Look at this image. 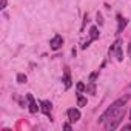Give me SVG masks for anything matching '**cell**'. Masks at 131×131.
I'll return each mask as SVG.
<instances>
[{"instance_id": "cell-1", "label": "cell", "mask_w": 131, "mask_h": 131, "mask_svg": "<svg viewBox=\"0 0 131 131\" xmlns=\"http://www.w3.org/2000/svg\"><path fill=\"white\" fill-rule=\"evenodd\" d=\"M129 100V96L128 94H125L123 97H120V99H117V100H114L113 103H111V106L100 116V119H99V123H105L108 119H113V117H116L117 114H120L122 111H125V105H126V102Z\"/></svg>"}, {"instance_id": "cell-2", "label": "cell", "mask_w": 131, "mask_h": 131, "mask_svg": "<svg viewBox=\"0 0 131 131\" xmlns=\"http://www.w3.org/2000/svg\"><path fill=\"white\" fill-rule=\"evenodd\" d=\"M110 56L116 57L119 62L123 60V54H122V40H120V39H117V40L111 45V48H110Z\"/></svg>"}, {"instance_id": "cell-3", "label": "cell", "mask_w": 131, "mask_h": 131, "mask_svg": "<svg viewBox=\"0 0 131 131\" xmlns=\"http://www.w3.org/2000/svg\"><path fill=\"white\" fill-rule=\"evenodd\" d=\"M123 116H125V111H122L120 114H117V116L113 117V119H108V120L105 122V129H116V128L119 126V123L122 122Z\"/></svg>"}, {"instance_id": "cell-4", "label": "cell", "mask_w": 131, "mask_h": 131, "mask_svg": "<svg viewBox=\"0 0 131 131\" xmlns=\"http://www.w3.org/2000/svg\"><path fill=\"white\" fill-rule=\"evenodd\" d=\"M49 45H51V49H54V51H57L59 48H62V45H63V39H62V36H54V37L51 39Z\"/></svg>"}, {"instance_id": "cell-5", "label": "cell", "mask_w": 131, "mask_h": 131, "mask_svg": "<svg viewBox=\"0 0 131 131\" xmlns=\"http://www.w3.org/2000/svg\"><path fill=\"white\" fill-rule=\"evenodd\" d=\"M68 119H70L71 122H77V120L80 119V111H79V110H76V108L68 110Z\"/></svg>"}, {"instance_id": "cell-6", "label": "cell", "mask_w": 131, "mask_h": 131, "mask_svg": "<svg viewBox=\"0 0 131 131\" xmlns=\"http://www.w3.org/2000/svg\"><path fill=\"white\" fill-rule=\"evenodd\" d=\"M26 99H28V102H29V113H37V110H39V106H37V103H36V100H34V97H32V94H26Z\"/></svg>"}, {"instance_id": "cell-7", "label": "cell", "mask_w": 131, "mask_h": 131, "mask_svg": "<svg viewBox=\"0 0 131 131\" xmlns=\"http://www.w3.org/2000/svg\"><path fill=\"white\" fill-rule=\"evenodd\" d=\"M40 110H42V113L43 114H46V116H49V113H51V103L48 102V100H42L40 102Z\"/></svg>"}, {"instance_id": "cell-8", "label": "cell", "mask_w": 131, "mask_h": 131, "mask_svg": "<svg viewBox=\"0 0 131 131\" xmlns=\"http://www.w3.org/2000/svg\"><path fill=\"white\" fill-rule=\"evenodd\" d=\"M63 83H65V88H71V76H70V70L68 68H65V77H63Z\"/></svg>"}, {"instance_id": "cell-9", "label": "cell", "mask_w": 131, "mask_h": 131, "mask_svg": "<svg viewBox=\"0 0 131 131\" xmlns=\"http://www.w3.org/2000/svg\"><path fill=\"white\" fill-rule=\"evenodd\" d=\"M96 39H99V32H97V28L93 26V28L90 29V40L93 42V40H96Z\"/></svg>"}, {"instance_id": "cell-10", "label": "cell", "mask_w": 131, "mask_h": 131, "mask_svg": "<svg viewBox=\"0 0 131 131\" xmlns=\"http://www.w3.org/2000/svg\"><path fill=\"white\" fill-rule=\"evenodd\" d=\"M117 20H119V28H117V32H122V29L125 28V25H126V20L125 19H122L120 16H117Z\"/></svg>"}, {"instance_id": "cell-11", "label": "cell", "mask_w": 131, "mask_h": 131, "mask_svg": "<svg viewBox=\"0 0 131 131\" xmlns=\"http://www.w3.org/2000/svg\"><path fill=\"white\" fill-rule=\"evenodd\" d=\"M86 105V97L83 94H77V106H85Z\"/></svg>"}, {"instance_id": "cell-12", "label": "cell", "mask_w": 131, "mask_h": 131, "mask_svg": "<svg viewBox=\"0 0 131 131\" xmlns=\"http://www.w3.org/2000/svg\"><path fill=\"white\" fill-rule=\"evenodd\" d=\"M17 82L19 83H25L26 82V76L25 74H17Z\"/></svg>"}, {"instance_id": "cell-13", "label": "cell", "mask_w": 131, "mask_h": 131, "mask_svg": "<svg viewBox=\"0 0 131 131\" xmlns=\"http://www.w3.org/2000/svg\"><path fill=\"white\" fill-rule=\"evenodd\" d=\"M77 91H79V93H82V91H86V86H85L82 82H79V83H77Z\"/></svg>"}, {"instance_id": "cell-14", "label": "cell", "mask_w": 131, "mask_h": 131, "mask_svg": "<svg viewBox=\"0 0 131 131\" xmlns=\"http://www.w3.org/2000/svg\"><path fill=\"white\" fill-rule=\"evenodd\" d=\"M97 76H99V71H96V73H93V74H91V76H90V82H94V80H96V77H97Z\"/></svg>"}, {"instance_id": "cell-15", "label": "cell", "mask_w": 131, "mask_h": 131, "mask_svg": "<svg viewBox=\"0 0 131 131\" xmlns=\"http://www.w3.org/2000/svg\"><path fill=\"white\" fill-rule=\"evenodd\" d=\"M97 22H99V25H103V20H102V16L100 14H97Z\"/></svg>"}, {"instance_id": "cell-16", "label": "cell", "mask_w": 131, "mask_h": 131, "mask_svg": "<svg viewBox=\"0 0 131 131\" xmlns=\"http://www.w3.org/2000/svg\"><path fill=\"white\" fill-rule=\"evenodd\" d=\"M63 129H71V125H70V123H65V125H63Z\"/></svg>"}, {"instance_id": "cell-17", "label": "cell", "mask_w": 131, "mask_h": 131, "mask_svg": "<svg viewBox=\"0 0 131 131\" xmlns=\"http://www.w3.org/2000/svg\"><path fill=\"white\" fill-rule=\"evenodd\" d=\"M6 3H8V0H2V9L6 8Z\"/></svg>"}, {"instance_id": "cell-18", "label": "cell", "mask_w": 131, "mask_h": 131, "mask_svg": "<svg viewBox=\"0 0 131 131\" xmlns=\"http://www.w3.org/2000/svg\"><path fill=\"white\" fill-rule=\"evenodd\" d=\"M123 129H131V125H125V126H123Z\"/></svg>"}, {"instance_id": "cell-19", "label": "cell", "mask_w": 131, "mask_h": 131, "mask_svg": "<svg viewBox=\"0 0 131 131\" xmlns=\"http://www.w3.org/2000/svg\"><path fill=\"white\" fill-rule=\"evenodd\" d=\"M128 51H129V57H131V43H129V48H128Z\"/></svg>"}, {"instance_id": "cell-20", "label": "cell", "mask_w": 131, "mask_h": 131, "mask_svg": "<svg viewBox=\"0 0 131 131\" xmlns=\"http://www.w3.org/2000/svg\"><path fill=\"white\" fill-rule=\"evenodd\" d=\"M129 120H131V111H129Z\"/></svg>"}]
</instances>
